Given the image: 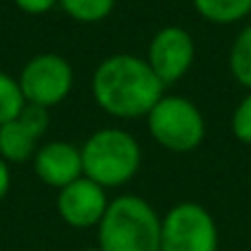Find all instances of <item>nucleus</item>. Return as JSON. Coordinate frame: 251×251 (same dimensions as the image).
<instances>
[{
    "instance_id": "obj_1",
    "label": "nucleus",
    "mask_w": 251,
    "mask_h": 251,
    "mask_svg": "<svg viewBox=\"0 0 251 251\" xmlns=\"http://www.w3.org/2000/svg\"><path fill=\"white\" fill-rule=\"evenodd\" d=\"M163 84L143 57L115 53L97 64L93 73V100L117 119L146 117L163 97Z\"/></svg>"
},
{
    "instance_id": "obj_2",
    "label": "nucleus",
    "mask_w": 251,
    "mask_h": 251,
    "mask_svg": "<svg viewBox=\"0 0 251 251\" xmlns=\"http://www.w3.org/2000/svg\"><path fill=\"white\" fill-rule=\"evenodd\" d=\"M97 234L104 251H161V216L146 199L124 194L108 203Z\"/></svg>"
},
{
    "instance_id": "obj_3",
    "label": "nucleus",
    "mask_w": 251,
    "mask_h": 251,
    "mask_svg": "<svg viewBox=\"0 0 251 251\" xmlns=\"http://www.w3.org/2000/svg\"><path fill=\"white\" fill-rule=\"evenodd\" d=\"M79 150L84 176L100 183L106 190L128 183L141 168V146L122 128L97 130Z\"/></svg>"
},
{
    "instance_id": "obj_4",
    "label": "nucleus",
    "mask_w": 251,
    "mask_h": 251,
    "mask_svg": "<svg viewBox=\"0 0 251 251\" xmlns=\"http://www.w3.org/2000/svg\"><path fill=\"white\" fill-rule=\"evenodd\" d=\"M146 119L152 139L170 152H192L205 139L203 113L187 97L163 95Z\"/></svg>"
},
{
    "instance_id": "obj_5",
    "label": "nucleus",
    "mask_w": 251,
    "mask_h": 251,
    "mask_svg": "<svg viewBox=\"0 0 251 251\" xmlns=\"http://www.w3.org/2000/svg\"><path fill=\"white\" fill-rule=\"evenodd\" d=\"M73 66L57 53H40L31 57L20 71V91L29 106L53 108L62 104L73 91Z\"/></svg>"
},
{
    "instance_id": "obj_6",
    "label": "nucleus",
    "mask_w": 251,
    "mask_h": 251,
    "mask_svg": "<svg viewBox=\"0 0 251 251\" xmlns=\"http://www.w3.org/2000/svg\"><path fill=\"white\" fill-rule=\"evenodd\" d=\"M161 251H218V227L199 203H178L161 218Z\"/></svg>"
},
{
    "instance_id": "obj_7",
    "label": "nucleus",
    "mask_w": 251,
    "mask_h": 251,
    "mask_svg": "<svg viewBox=\"0 0 251 251\" xmlns=\"http://www.w3.org/2000/svg\"><path fill=\"white\" fill-rule=\"evenodd\" d=\"M196 57V44L190 31L170 25L159 29L148 44L146 62L163 86L174 84L187 75Z\"/></svg>"
},
{
    "instance_id": "obj_8",
    "label": "nucleus",
    "mask_w": 251,
    "mask_h": 251,
    "mask_svg": "<svg viewBox=\"0 0 251 251\" xmlns=\"http://www.w3.org/2000/svg\"><path fill=\"white\" fill-rule=\"evenodd\" d=\"M108 203L106 187L88 176H79L77 181L62 187L57 194V212L62 221L75 229L97 227L108 209Z\"/></svg>"
},
{
    "instance_id": "obj_9",
    "label": "nucleus",
    "mask_w": 251,
    "mask_h": 251,
    "mask_svg": "<svg viewBox=\"0 0 251 251\" xmlns=\"http://www.w3.org/2000/svg\"><path fill=\"white\" fill-rule=\"evenodd\" d=\"M47 128L49 110L26 104L16 119L0 126V156L7 163H25L33 159Z\"/></svg>"
},
{
    "instance_id": "obj_10",
    "label": "nucleus",
    "mask_w": 251,
    "mask_h": 251,
    "mask_svg": "<svg viewBox=\"0 0 251 251\" xmlns=\"http://www.w3.org/2000/svg\"><path fill=\"white\" fill-rule=\"evenodd\" d=\"M33 170L44 185L62 190L84 176L82 150L69 141H49L33 154Z\"/></svg>"
},
{
    "instance_id": "obj_11",
    "label": "nucleus",
    "mask_w": 251,
    "mask_h": 251,
    "mask_svg": "<svg viewBox=\"0 0 251 251\" xmlns=\"http://www.w3.org/2000/svg\"><path fill=\"white\" fill-rule=\"evenodd\" d=\"M196 13L214 25H234L251 13V0H192Z\"/></svg>"
},
{
    "instance_id": "obj_12",
    "label": "nucleus",
    "mask_w": 251,
    "mask_h": 251,
    "mask_svg": "<svg viewBox=\"0 0 251 251\" xmlns=\"http://www.w3.org/2000/svg\"><path fill=\"white\" fill-rule=\"evenodd\" d=\"M229 71L231 77L243 88L251 91V25H247L229 49Z\"/></svg>"
},
{
    "instance_id": "obj_13",
    "label": "nucleus",
    "mask_w": 251,
    "mask_h": 251,
    "mask_svg": "<svg viewBox=\"0 0 251 251\" xmlns=\"http://www.w3.org/2000/svg\"><path fill=\"white\" fill-rule=\"evenodd\" d=\"M115 2L117 0H60L62 11L75 22L82 25H97V22L106 20L113 13Z\"/></svg>"
},
{
    "instance_id": "obj_14",
    "label": "nucleus",
    "mask_w": 251,
    "mask_h": 251,
    "mask_svg": "<svg viewBox=\"0 0 251 251\" xmlns=\"http://www.w3.org/2000/svg\"><path fill=\"white\" fill-rule=\"evenodd\" d=\"M26 101L20 91L18 79L0 71V126L16 119L25 110Z\"/></svg>"
},
{
    "instance_id": "obj_15",
    "label": "nucleus",
    "mask_w": 251,
    "mask_h": 251,
    "mask_svg": "<svg viewBox=\"0 0 251 251\" xmlns=\"http://www.w3.org/2000/svg\"><path fill=\"white\" fill-rule=\"evenodd\" d=\"M231 132L245 146H251V91L238 101L231 115Z\"/></svg>"
},
{
    "instance_id": "obj_16",
    "label": "nucleus",
    "mask_w": 251,
    "mask_h": 251,
    "mask_svg": "<svg viewBox=\"0 0 251 251\" xmlns=\"http://www.w3.org/2000/svg\"><path fill=\"white\" fill-rule=\"evenodd\" d=\"M60 0H13L20 11L29 13V16H42V13H49Z\"/></svg>"
},
{
    "instance_id": "obj_17",
    "label": "nucleus",
    "mask_w": 251,
    "mask_h": 251,
    "mask_svg": "<svg viewBox=\"0 0 251 251\" xmlns=\"http://www.w3.org/2000/svg\"><path fill=\"white\" fill-rule=\"evenodd\" d=\"M9 187H11V172H9V163L0 156V201L7 196Z\"/></svg>"
},
{
    "instance_id": "obj_18",
    "label": "nucleus",
    "mask_w": 251,
    "mask_h": 251,
    "mask_svg": "<svg viewBox=\"0 0 251 251\" xmlns=\"http://www.w3.org/2000/svg\"><path fill=\"white\" fill-rule=\"evenodd\" d=\"M84 251H104L101 247H91V249H84Z\"/></svg>"
}]
</instances>
